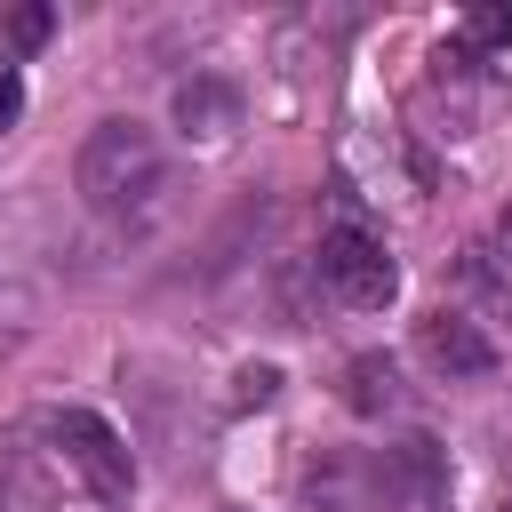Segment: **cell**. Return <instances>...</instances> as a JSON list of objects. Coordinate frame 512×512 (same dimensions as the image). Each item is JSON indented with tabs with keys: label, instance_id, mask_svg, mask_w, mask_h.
<instances>
[{
	"label": "cell",
	"instance_id": "6da1fadb",
	"mask_svg": "<svg viewBox=\"0 0 512 512\" xmlns=\"http://www.w3.org/2000/svg\"><path fill=\"white\" fill-rule=\"evenodd\" d=\"M72 184L88 208L104 216H128V208H152V192L168 184V152L144 120H96L80 136V160H72Z\"/></svg>",
	"mask_w": 512,
	"mask_h": 512
},
{
	"label": "cell",
	"instance_id": "7a4b0ae2",
	"mask_svg": "<svg viewBox=\"0 0 512 512\" xmlns=\"http://www.w3.org/2000/svg\"><path fill=\"white\" fill-rule=\"evenodd\" d=\"M40 432H48V456H56L64 472H80V488H88L96 504H128L136 456H128V440H120L96 408H48Z\"/></svg>",
	"mask_w": 512,
	"mask_h": 512
},
{
	"label": "cell",
	"instance_id": "3957f363",
	"mask_svg": "<svg viewBox=\"0 0 512 512\" xmlns=\"http://www.w3.org/2000/svg\"><path fill=\"white\" fill-rule=\"evenodd\" d=\"M320 288L336 296V304H352V312H384L392 296H400V264H392V248L368 232V224H328L320 232Z\"/></svg>",
	"mask_w": 512,
	"mask_h": 512
},
{
	"label": "cell",
	"instance_id": "277c9868",
	"mask_svg": "<svg viewBox=\"0 0 512 512\" xmlns=\"http://www.w3.org/2000/svg\"><path fill=\"white\" fill-rule=\"evenodd\" d=\"M360 472H368V496L392 504V512H424V504L448 496V448H440L432 432H408V440L376 448Z\"/></svg>",
	"mask_w": 512,
	"mask_h": 512
},
{
	"label": "cell",
	"instance_id": "5b68a950",
	"mask_svg": "<svg viewBox=\"0 0 512 512\" xmlns=\"http://www.w3.org/2000/svg\"><path fill=\"white\" fill-rule=\"evenodd\" d=\"M416 352H424V368L448 376V384H472V376L496 368V344L480 336V320H464V312H448V304L416 320Z\"/></svg>",
	"mask_w": 512,
	"mask_h": 512
},
{
	"label": "cell",
	"instance_id": "8992f818",
	"mask_svg": "<svg viewBox=\"0 0 512 512\" xmlns=\"http://www.w3.org/2000/svg\"><path fill=\"white\" fill-rule=\"evenodd\" d=\"M176 136L184 144H232V128H240V88L232 80H216V72H192V80H176Z\"/></svg>",
	"mask_w": 512,
	"mask_h": 512
},
{
	"label": "cell",
	"instance_id": "52a82bcc",
	"mask_svg": "<svg viewBox=\"0 0 512 512\" xmlns=\"http://www.w3.org/2000/svg\"><path fill=\"white\" fill-rule=\"evenodd\" d=\"M336 392H344L352 416H392V408H400V368H392V352H352L344 376H336Z\"/></svg>",
	"mask_w": 512,
	"mask_h": 512
},
{
	"label": "cell",
	"instance_id": "ba28073f",
	"mask_svg": "<svg viewBox=\"0 0 512 512\" xmlns=\"http://www.w3.org/2000/svg\"><path fill=\"white\" fill-rule=\"evenodd\" d=\"M512 48V8H464L456 16V32H448V56L464 64V56H504Z\"/></svg>",
	"mask_w": 512,
	"mask_h": 512
},
{
	"label": "cell",
	"instance_id": "9c48e42d",
	"mask_svg": "<svg viewBox=\"0 0 512 512\" xmlns=\"http://www.w3.org/2000/svg\"><path fill=\"white\" fill-rule=\"evenodd\" d=\"M344 480H360V464H352V456H328V464H312V480H304L312 512H352V504H344Z\"/></svg>",
	"mask_w": 512,
	"mask_h": 512
},
{
	"label": "cell",
	"instance_id": "30bf717a",
	"mask_svg": "<svg viewBox=\"0 0 512 512\" xmlns=\"http://www.w3.org/2000/svg\"><path fill=\"white\" fill-rule=\"evenodd\" d=\"M48 32H56L48 8H0V40H8V48H40Z\"/></svg>",
	"mask_w": 512,
	"mask_h": 512
},
{
	"label": "cell",
	"instance_id": "8fae6325",
	"mask_svg": "<svg viewBox=\"0 0 512 512\" xmlns=\"http://www.w3.org/2000/svg\"><path fill=\"white\" fill-rule=\"evenodd\" d=\"M232 384H240V392H232V400H240V408H248V400H256V408H264V400H272V392H280V368H272V360H256V368H240V376H232Z\"/></svg>",
	"mask_w": 512,
	"mask_h": 512
},
{
	"label": "cell",
	"instance_id": "7c38bea8",
	"mask_svg": "<svg viewBox=\"0 0 512 512\" xmlns=\"http://www.w3.org/2000/svg\"><path fill=\"white\" fill-rule=\"evenodd\" d=\"M24 120V80H16V64H0V136Z\"/></svg>",
	"mask_w": 512,
	"mask_h": 512
}]
</instances>
